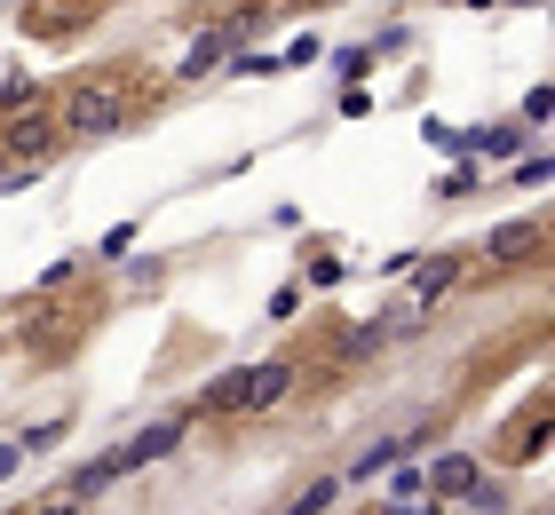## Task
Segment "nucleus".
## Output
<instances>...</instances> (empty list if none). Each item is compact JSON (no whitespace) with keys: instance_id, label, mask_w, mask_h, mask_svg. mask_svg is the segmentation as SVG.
Here are the masks:
<instances>
[{"instance_id":"nucleus-19","label":"nucleus","mask_w":555,"mask_h":515,"mask_svg":"<svg viewBox=\"0 0 555 515\" xmlns=\"http://www.w3.org/2000/svg\"><path fill=\"white\" fill-rule=\"evenodd\" d=\"M516 9H532V0H516Z\"/></svg>"},{"instance_id":"nucleus-13","label":"nucleus","mask_w":555,"mask_h":515,"mask_svg":"<svg viewBox=\"0 0 555 515\" xmlns=\"http://www.w3.org/2000/svg\"><path fill=\"white\" fill-rule=\"evenodd\" d=\"M334 492H341V484H334V476H318V484H310V492H301L286 515H325V507H334Z\"/></svg>"},{"instance_id":"nucleus-8","label":"nucleus","mask_w":555,"mask_h":515,"mask_svg":"<svg viewBox=\"0 0 555 515\" xmlns=\"http://www.w3.org/2000/svg\"><path fill=\"white\" fill-rule=\"evenodd\" d=\"M222 48H231V33H222V24H215V33H198V40L183 48V80H207V72L222 64Z\"/></svg>"},{"instance_id":"nucleus-17","label":"nucleus","mask_w":555,"mask_h":515,"mask_svg":"<svg viewBox=\"0 0 555 515\" xmlns=\"http://www.w3.org/2000/svg\"><path fill=\"white\" fill-rule=\"evenodd\" d=\"M33 515H80V500H72V492H48V500H33Z\"/></svg>"},{"instance_id":"nucleus-14","label":"nucleus","mask_w":555,"mask_h":515,"mask_svg":"<svg viewBox=\"0 0 555 515\" xmlns=\"http://www.w3.org/2000/svg\"><path fill=\"white\" fill-rule=\"evenodd\" d=\"M318 56H325V48H318V40H294V48H286V56H278V72H294V64H318Z\"/></svg>"},{"instance_id":"nucleus-9","label":"nucleus","mask_w":555,"mask_h":515,"mask_svg":"<svg viewBox=\"0 0 555 515\" xmlns=\"http://www.w3.org/2000/svg\"><path fill=\"white\" fill-rule=\"evenodd\" d=\"M461 286V262H452V254H437V262H413V294L421 301H437V294H452Z\"/></svg>"},{"instance_id":"nucleus-12","label":"nucleus","mask_w":555,"mask_h":515,"mask_svg":"<svg viewBox=\"0 0 555 515\" xmlns=\"http://www.w3.org/2000/svg\"><path fill=\"white\" fill-rule=\"evenodd\" d=\"M461 143H476L485 159H516V127H476V136H461Z\"/></svg>"},{"instance_id":"nucleus-4","label":"nucleus","mask_w":555,"mask_h":515,"mask_svg":"<svg viewBox=\"0 0 555 515\" xmlns=\"http://www.w3.org/2000/svg\"><path fill=\"white\" fill-rule=\"evenodd\" d=\"M540 246H547V222L524 215V222H500L492 239H485V262H492V270H532Z\"/></svg>"},{"instance_id":"nucleus-18","label":"nucleus","mask_w":555,"mask_h":515,"mask_svg":"<svg viewBox=\"0 0 555 515\" xmlns=\"http://www.w3.org/2000/svg\"><path fill=\"white\" fill-rule=\"evenodd\" d=\"M16 460H24V445H9V436H0V476H9Z\"/></svg>"},{"instance_id":"nucleus-15","label":"nucleus","mask_w":555,"mask_h":515,"mask_svg":"<svg viewBox=\"0 0 555 515\" xmlns=\"http://www.w3.org/2000/svg\"><path fill=\"white\" fill-rule=\"evenodd\" d=\"M128 246H135V222H119V230H104V246H95V254H112V262H119Z\"/></svg>"},{"instance_id":"nucleus-10","label":"nucleus","mask_w":555,"mask_h":515,"mask_svg":"<svg viewBox=\"0 0 555 515\" xmlns=\"http://www.w3.org/2000/svg\"><path fill=\"white\" fill-rule=\"evenodd\" d=\"M413 436H428V428H413ZM413 436H382V445H365V452H358V476L373 484L382 468H397V460H405V445H413Z\"/></svg>"},{"instance_id":"nucleus-2","label":"nucleus","mask_w":555,"mask_h":515,"mask_svg":"<svg viewBox=\"0 0 555 515\" xmlns=\"http://www.w3.org/2000/svg\"><path fill=\"white\" fill-rule=\"evenodd\" d=\"M286 389H294V365H246V373H222L215 389H198V412L207 421H238V412H270Z\"/></svg>"},{"instance_id":"nucleus-1","label":"nucleus","mask_w":555,"mask_h":515,"mask_svg":"<svg viewBox=\"0 0 555 515\" xmlns=\"http://www.w3.org/2000/svg\"><path fill=\"white\" fill-rule=\"evenodd\" d=\"M151 103L143 80H128V72H88V80H72L64 103H56V119L72 127V136H119L135 112Z\"/></svg>"},{"instance_id":"nucleus-16","label":"nucleus","mask_w":555,"mask_h":515,"mask_svg":"<svg viewBox=\"0 0 555 515\" xmlns=\"http://www.w3.org/2000/svg\"><path fill=\"white\" fill-rule=\"evenodd\" d=\"M437 191H444V198H468V191H476V167H452V175H444Z\"/></svg>"},{"instance_id":"nucleus-6","label":"nucleus","mask_w":555,"mask_h":515,"mask_svg":"<svg viewBox=\"0 0 555 515\" xmlns=\"http://www.w3.org/2000/svg\"><path fill=\"white\" fill-rule=\"evenodd\" d=\"M540 452H547V397L524 404L516 428H500V460H508V468H516V460H540Z\"/></svg>"},{"instance_id":"nucleus-11","label":"nucleus","mask_w":555,"mask_h":515,"mask_svg":"<svg viewBox=\"0 0 555 515\" xmlns=\"http://www.w3.org/2000/svg\"><path fill=\"white\" fill-rule=\"evenodd\" d=\"M461 500H468L476 515H508V484H500V476H476V484H468Z\"/></svg>"},{"instance_id":"nucleus-3","label":"nucleus","mask_w":555,"mask_h":515,"mask_svg":"<svg viewBox=\"0 0 555 515\" xmlns=\"http://www.w3.org/2000/svg\"><path fill=\"white\" fill-rule=\"evenodd\" d=\"M56 136H64V119H56V103H16V112H0V167H48L56 159Z\"/></svg>"},{"instance_id":"nucleus-7","label":"nucleus","mask_w":555,"mask_h":515,"mask_svg":"<svg viewBox=\"0 0 555 515\" xmlns=\"http://www.w3.org/2000/svg\"><path fill=\"white\" fill-rule=\"evenodd\" d=\"M476 476H485V468H476V452H444V460H437V468H428L421 484H428V492H437V500H461V492H468Z\"/></svg>"},{"instance_id":"nucleus-5","label":"nucleus","mask_w":555,"mask_h":515,"mask_svg":"<svg viewBox=\"0 0 555 515\" xmlns=\"http://www.w3.org/2000/svg\"><path fill=\"white\" fill-rule=\"evenodd\" d=\"M183 428H191L183 412H167V421H151V428L135 436V445H119V452H112V476H135V468H151V460H167L175 445H183Z\"/></svg>"}]
</instances>
